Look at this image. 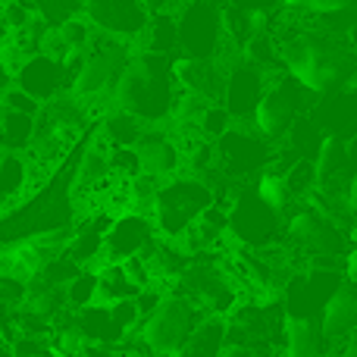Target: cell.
Returning <instances> with one entry per match:
<instances>
[{
	"label": "cell",
	"mask_w": 357,
	"mask_h": 357,
	"mask_svg": "<svg viewBox=\"0 0 357 357\" xmlns=\"http://www.w3.org/2000/svg\"><path fill=\"white\" fill-rule=\"evenodd\" d=\"M279 54L285 60L289 75L314 94H326L333 88H339L351 69V54L345 47H339L335 41L320 35H295L289 41L279 44Z\"/></svg>",
	"instance_id": "6da1fadb"
},
{
	"label": "cell",
	"mask_w": 357,
	"mask_h": 357,
	"mask_svg": "<svg viewBox=\"0 0 357 357\" xmlns=\"http://www.w3.org/2000/svg\"><path fill=\"white\" fill-rule=\"evenodd\" d=\"M176 107L173 75L157 56H132L123 79L113 91V110H123L135 119H167Z\"/></svg>",
	"instance_id": "7a4b0ae2"
},
{
	"label": "cell",
	"mask_w": 357,
	"mask_h": 357,
	"mask_svg": "<svg viewBox=\"0 0 357 357\" xmlns=\"http://www.w3.org/2000/svg\"><path fill=\"white\" fill-rule=\"evenodd\" d=\"M204 320H207V314H204L201 307H195V304L185 295H178V291H169L160 301V307L138 326L135 335L157 357H178Z\"/></svg>",
	"instance_id": "3957f363"
},
{
	"label": "cell",
	"mask_w": 357,
	"mask_h": 357,
	"mask_svg": "<svg viewBox=\"0 0 357 357\" xmlns=\"http://www.w3.org/2000/svg\"><path fill=\"white\" fill-rule=\"evenodd\" d=\"M213 207V191L201 182V178H169L160 188L151 210L157 232L169 241H182L188 229L201 220L204 210Z\"/></svg>",
	"instance_id": "277c9868"
},
{
	"label": "cell",
	"mask_w": 357,
	"mask_h": 357,
	"mask_svg": "<svg viewBox=\"0 0 357 357\" xmlns=\"http://www.w3.org/2000/svg\"><path fill=\"white\" fill-rule=\"evenodd\" d=\"M88 22L113 38H144L148 10L142 0H85Z\"/></svg>",
	"instance_id": "5b68a950"
},
{
	"label": "cell",
	"mask_w": 357,
	"mask_h": 357,
	"mask_svg": "<svg viewBox=\"0 0 357 357\" xmlns=\"http://www.w3.org/2000/svg\"><path fill=\"white\" fill-rule=\"evenodd\" d=\"M157 241V226L144 213H123L113 220L104 245V264H126L132 257H142Z\"/></svg>",
	"instance_id": "8992f818"
},
{
	"label": "cell",
	"mask_w": 357,
	"mask_h": 357,
	"mask_svg": "<svg viewBox=\"0 0 357 357\" xmlns=\"http://www.w3.org/2000/svg\"><path fill=\"white\" fill-rule=\"evenodd\" d=\"M16 88L19 91H25L31 100H38V104H47V100L60 98V94H66L69 88H73V79H69L66 66L56 60H50V56L38 54L31 56L29 63H25L22 69H19L16 75Z\"/></svg>",
	"instance_id": "52a82bcc"
},
{
	"label": "cell",
	"mask_w": 357,
	"mask_h": 357,
	"mask_svg": "<svg viewBox=\"0 0 357 357\" xmlns=\"http://www.w3.org/2000/svg\"><path fill=\"white\" fill-rule=\"evenodd\" d=\"M298 113V98L291 94V85L276 82V85L266 88V94L260 98V104L254 107V129L264 138H279L291 129Z\"/></svg>",
	"instance_id": "ba28073f"
},
{
	"label": "cell",
	"mask_w": 357,
	"mask_h": 357,
	"mask_svg": "<svg viewBox=\"0 0 357 357\" xmlns=\"http://www.w3.org/2000/svg\"><path fill=\"white\" fill-rule=\"evenodd\" d=\"M135 151H138V160H142V173L151 178H160V182L176 178L178 167H182V160H185L182 144L160 129L144 132V138L135 144Z\"/></svg>",
	"instance_id": "9c48e42d"
},
{
	"label": "cell",
	"mask_w": 357,
	"mask_h": 357,
	"mask_svg": "<svg viewBox=\"0 0 357 357\" xmlns=\"http://www.w3.org/2000/svg\"><path fill=\"white\" fill-rule=\"evenodd\" d=\"M320 329L329 342L351 339L357 333V282H342L323 304Z\"/></svg>",
	"instance_id": "30bf717a"
},
{
	"label": "cell",
	"mask_w": 357,
	"mask_h": 357,
	"mask_svg": "<svg viewBox=\"0 0 357 357\" xmlns=\"http://www.w3.org/2000/svg\"><path fill=\"white\" fill-rule=\"evenodd\" d=\"M289 238L295 241L298 248H304L307 254H335L342 245L335 226L326 220V216L314 213V210H304V213H295L289 220Z\"/></svg>",
	"instance_id": "8fae6325"
},
{
	"label": "cell",
	"mask_w": 357,
	"mask_h": 357,
	"mask_svg": "<svg viewBox=\"0 0 357 357\" xmlns=\"http://www.w3.org/2000/svg\"><path fill=\"white\" fill-rule=\"evenodd\" d=\"M326 335L307 317H285L282 320V357H329Z\"/></svg>",
	"instance_id": "7c38bea8"
},
{
	"label": "cell",
	"mask_w": 357,
	"mask_h": 357,
	"mask_svg": "<svg viewBox=\"0 0 357 357\" xmlns=\"http://www.w3.org/2000/svg\"><path fill=\"white\" fill-rule=\"evenodd\" d=\"M176 82H182L185 91L197 94V98H216L226 88L222 82V69L210 60H182L176 63Z\"/></svg>",
	"instance_id": "4fadbf2b"
},
{
	"label": "cell",
	"mask_w": 357,
	"mask_h": 357,
	"mask_svg": "<svg viewBox=\"0 0 357 357\" xmlns=\"http://www.w3.org/2000/svg\"><path fill=\"white\" fill-rule=\"evenodd\" d=\"M31 191V167L29 157L0 151V207H13L19 197Z\"/></svg>",
	"instance_id": "5bb4252c"
},
{
	"label": "cell",
	"mask_w": 357,
	"mask_h": 357,
	"mask_svg": "<svg viewBox=\"0 0 357 357\" xmlns=\"http://www.w3.org/2000/svg\"><path fill=\"white\" fill-rule=\"evenodd\" d=\"M142 295V289L135 285V279L129 276L126 264H104L98 266V304H123V301H135Z\"/></svg>",
	"instance_id": "9a60e30c"
},
{
	"label": "cell",
	"mask_w": 357,
	"mask_h": 357,
	"mask_svg": "<svg viewBox=\"0 0 357 357\" xmlns=\"http://www.w3.org/2000/svg\"><path fill=\"white\" fill-rule=\"evenodd\" d=\"M226 348H229V320L226 317H207L195 329V335L188 339V345L182 348L178 357H220Z\"/></svg>",
	"instance_id": "2e32d148"
},
{
	"label": "cell",
	"mask_w": 357,
	"mask_h": 357,
	"mask_svg": "<svg viewBox=\"0 0 357 357\" xmlns=\"http://www.w3.org/2000/svg\"><path fill=\"white\" fill-rule=\"evenodd\" d=\"M69 310H88L98 304V270H82L66 285Z\"/></svg>",
	"instance_id": "e0dca14e"
},
{
	"label": "cell",
	"mask_w": 357,
	"mask_h": 357,
	"mask_svg": "<svg viewBox=\"0 0 357 357\" xmlns=\"http://www.w3.org/2000/svg\"><path fill=\"white\" fill-rule=\"evenodd\" d=\"M254 195H257L273 213H282L291 201V188H289V182H285V176L270 173V169L257 178V191H254Z\"/></svg>",
	"instance_id": "ac0fdd59"
},
{
	"label": "cell",
	"mask_w": 357,
	"mask_h": 357,
	"mask_svg": "<svg viewBox=\"0 0 357 357\" xmlns=\"http://www.w3.org/2000/svg\"><path fill=\"white\" fill-rule=\"evenodd\" d=\"M345 160H348L345 144H342L339 138H323L320 154H317V163H314V167H317V178H320V182H329V178L345 167Z\"/></svg>",
	"instance_id": "d6986e66"
},
{
	"label": "cell",
	"mask_w": 357,
	"mask_h": 357,
	"mask_svg": "<svg viewBox=\"0 0 357 357\" xmlns=\"http://www.w3.org/2000/svg\"><path fill=\"white\" fill-rule=\"evenodd\" d=\"M285 10H298V13H314V16H333V13L348 10L351 0H279Z\"/></svg>",
	"instance_id": "ffe728a7"
},
{
	"label": "cell",
	"mask_w": 357,
	"mask_h": 357,
	"mask_svg": "<svg viewBox=\"0 0 357 357\" xmlns=\"http://www.w3.org/2000/svg\"><path fill=\"white\" fill-rule=\"evenodd\" d=\"M25 291H29V285L25 282H19V279L3 276V273H0V310L3 307H19L22 298H25Z\"/></svg>",
	"instance_id": "44dd1931"
},
{
	"label": "cell",
	"mask_w": 357,
	"mask_h": 357,
	"mask_svg": "<svg viewBox=\"0 0 357 357\" xmlns=\"http://www.w3.org/2000/svg\"><path fill=\"white\" fill-rule=\"evenodd\" d=\"M229 119H232V113L229 110H222V107H210V110L204 113L201 129L207 132V135H222V132L229 129Z\"/></svg>",
	"instance_id": "7402d4cb"
},
{
	"label": "cell",
	"mask_w": 357,
	"mask_h": 357,
	"mask_svg": "<svg viewBox=\"0 0 357 357\" xmlns=\"http://www.w3.org/2000/svg\"><path fill=\"white\" fill-rule=\"evenodd\" d=\"M345 270H348V282H357V248H354L351 254H348Z\"/></svg>",
	"instance_id": "603a6c76"
},
{
	"label": "cell",
	"mask_w": 357,
	"mask_h": 357,
	"mask_svg": "<svg viewBox=\"0 0 357 357\" xmlns=\"http://www.w3.org/2000/svg\"><path fill=\"white\" fill-rule=\"evenodd\" d=\"M220 357H257V354H254L251 348H232V345H229V348H226V351H222Z\"/></svg>",
	"instance_id": "cb8c5ba5"
},
{
	"label": "cell",
	"mask_w": 357,
	"mask_h": 357,
	"mask_svg": "<svg viewBox=\"0 0 357 357\" xmlns=\"http://www.w3.org/2000/svg\"><path fill=\"white\" fill-rule=\"evenodd\" d=\"M342 357H357V333L345 342V348H342Z\"/></svg>",
	"instance_id": "d4e9b609"
},
{
	"label": "cell",
	"mask_w": 357,
	"mask_h": 357,
	"mask_svg": "<svg viewBox=\"0 0 357 357\" xmlns=\"http://www.w3.org/2000/svg\"><path fill=\"white\" fill-rule=\"evenodd\" d=\"M348 207L357 213V176L351 178V188H348Z\"/></svg>",
	"instance_id": "484cf974"
}]
</instances>
